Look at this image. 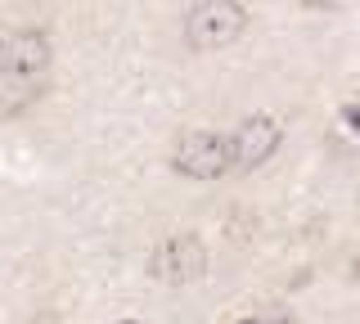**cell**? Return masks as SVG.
I'll use <instances>...</instances> for the list:
<instances>
[{"label":"cell","mask_w":360,"mask_h":324,"mask_svg":"<svg viewBox=\"0 0 360 324\" xmlns=\"http://www.w3.org/2000/svg\"><path fill=\"white\" fill-rule=\"evenodd\" d=\"M172 167L189 181H217L234 167L230 158V140L217 136V131H185L172 149Z\"/></svg>","instance_id":"cell-2"},{"label":"cell","mask_w":360,"mask_h":324,"mask_svg":"<svg viewBox=\"0 0 360 324\" xmlns=\"http://www.w3.org/2000/svg\"><path fill=\"white\" fill-rule=\"evenodd\" d=\"M41 91V77H0V117H18L37 104Z\"/></svg>","instance_id":"cell-6"},{"label":"cell","mask_w":360,"mask_h":324,"mask_svg":"<svg viewBox=\"0 0 360 324\" xmlns=\"http://www.w3.org/2000/svg\"><path fill=\"white\" fill-rule=\"evenodd\" d=\"M248 27V9L239 0H198L185 14V46L207 54V50H225L243 37Z\"/></svg>","instance_id":"cell-1"},{"label":"cell","mask_w":360,"mask_h":324,"mask_svg":"<svg viewBox=\"0 0 360 324\" xmlns=\"http://www.w3.org/2000/svg\"><path fill=\"white\" fill-rule=\"evenodd\" d=\"M54 59L50 37L37 27L0 32V77H41Z\"/></svg>","instance_id":"cell-4"},{"label":"cell","mask_w":360,"mask_h":324,"mask_svg":"<svg viewBox=\"0 0 360 324\" xmlns=\"http://www.w3.org/2000/svg\"><path fill=\"white\" fill-rule=\"evenodd\" d=\"M239 324H262V320H239Z\"/></svg>","instance_id":"cell-9"},{"label":"cell","mask_w":360,"mask_h":324,"mask_svg":"<svg viewBox=\"0 0 360 324\" xmlns=\"http://www.w3.org/2000/svg\"><path fill=\"white\" fill-rule=\"evenodd\" d=\"M342 117L352 122V131H360V108H356V104H347V108H342Z\"/></svg>","instance_id":"cell-7"},{"label":"cell","mask_w":360,"mask_h":324,"mask_svg":"<svg viewBox=\"0 0 360 324\" xmlns=\"http://www.w3.org/2000/svg\"><path fill=\"white\" fill-rule=\"evenodd\" d=\"M122 324H135V320H122Z\"/></svg>","instance_id":"cell-10"},{"label":"cell","mask_w":360,"mask_h":324,"mask_svg":"<svg viewBox=\"0 0 360 324\" xmlns=\"http://www.w3.org/2000/svg\"><path fill=\"white\" fill-rule=\"evenodd\" d=\"M302 5H307V9H338L342 0H302Z\"/></svg>","instance_id":"cell-8"},{"label":"cell","mask_w":360,"mask_h":324,"mask_svg":"<svg viewBox=\"0 0 360 324\" xmlns=\"http://www.w3.org/2000/svg\"><path fill=\"white\" fill-rule=\"evenodd\" d=\"M279 140H284V131H279V122L275 117H266V113H257V117H248L234 127V136H230V158L239 171H252V167H262L270 162V153L279 149Z\"/></svg>","instance_id":"cell-5"},{"label":"cell","mask_w":360,"mask_h":324,"mask_svg":"<svg viewBox=\"0 0 360 324\" xmlns=\"http://www.w3.org/2000/svg\"><path fill=\"white\" fill-rule=\"evenodd\" d=\"M149 271L162 284H194L207 271V248H202L198 234H172V239H162L153 248Z\"/></svg>","instance_id":"cell-3"}]
</instances>
